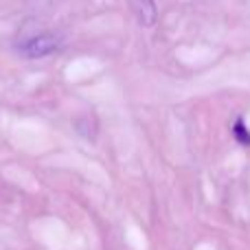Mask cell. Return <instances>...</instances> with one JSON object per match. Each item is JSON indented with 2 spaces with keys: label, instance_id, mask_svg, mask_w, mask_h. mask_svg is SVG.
Listing matches in <instances>:
<instances>
[{
  "label": "cell",
  "instance_id": "cell-3",
  "mask_svg": "<svg viewBox=\"0 0 250 250\" xmlns=\"http://www.w3.org/2000/svg\"><path fill=\"white\" fill-rule=\"evenodd\" d=\"M233 134H235V138H237L242 145H250V129H246V125H244V119H242V117L235 121Z\"/></svg>",
  "mask_w": 250,
  "mask_h": 250
},
{
  "label": "cell",
  "instance_id": "cell-2",
  "mask_svg": "<svg viewBox=\"0 0 250 250\" xmlns=\"http://www.w3.org/2000/svg\"><path fill=\"white\" fill-rule=\"evenodd\" d=\"M132 7L136 11V16L141 18L143 24H151L156 18V7L151 0H132Z\"/></svg>",
  "mask_w": 250,
  "mask_h": 250
},
{
  "label": "cell",
  "instance_id": "cell-1",
  "mask_svg": "<svg viewBox=\"0 0 250 250\" xmlns=\"http://www.w3.org/2000/svg\"><path fill=\"white\" fill-rule=\"evenodd\" d=\"M57 48V40L53 35H38L24 46V53L29 57H44Z\"/></svg>",
  "mask_w": 250,
  "mask_h": 250
}]
</instances>
